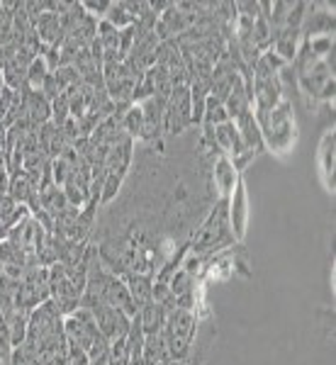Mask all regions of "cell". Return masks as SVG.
<instances>
[{
  "label": "cell",
  "instance_id": "obj_3",
  "mask_svg": "<svg viewBox=\"0 0 336 365\" xmlns=\"http://www.w3.org/2000/svg\"><path fill=\"white\" fill-rule=\"evenodd\" d=\"M190 127H193L190 88L175 86L173 93H170L166 100V110H163V134H168V137H180V134Z\"/></svg>",
  "mask_w": 336,
  "mask_h": 365
},
{
  "label": "cell",
  "instance_id": "obj_19",
  "mask_svg": "<svg viewBox=\"0 0 336 365\" xmlns=\"http://www.w3.org/2000/svg\"><path fill=\"white\" fill-rule=\"evenodd\" d=\"M81 8L86 10V15H91L93 20L100 22V20H105V15H108L110 0H100V3H81Z\"/></svg>",
  "mask_w": 336,
  "mask_h": 365
},
{
  "label": "cell",
  "instance_id": "obj_5",
  "mask_svg": "<svg viewBox=\"0 0 336 365\" xmlns=\"http://www.w3.org/2000/svg\"><path fill=\"white\" fill-rule=\"evenodd\" d=\"M317 173H320L324 190L334 195V190H336V132H334V125L324 129L320 146H317Z\"/></svg>",
  "mask_w": 336,
  "mask_h": 365
},
{
  "label": "cell",
  "instance_id": "obj_4",
  "mask_svg": "<svg viewBox=\"0 0 336 365\" xmlns=\"http://www.w3.org/2000/svg\"><path fill=\"white\" fill-rule=\"evenodd\" d=\"M249 190H246L244 175L237 180L232 195L227 200V217H229V229H232L237 244L246 239V229H249Z\"/></svg>",
  "mask_w": 336,
  "mask_h": 365
},
{
  "label": "cell",
  "instance_id": "obj_1",
  "mask_svg": "<svg viewBox=\"0 0 336 365\" xmlns=\"http://www.w3.org/2000/svg\"><path fill=\"white\" fill-rule=\"evenodd\" d=\"M263 137V149H268L275 156H287L297 144V125L292 117V103L282 100L268 113H253Z\"/></svg>",
  "mask_w": 336,
  "mask_h": 365
},
{
  "label": "cell",
  "instance_id": "obj_7",
  "mask_svg": "<svg viewBox=\"0 0 336 365\" xmlns=\"http://www.w3.org/2000/svg\"><path fill=\"white\" fill-rule=\"evenodd\" d=\"M239 178L241 175L234 170L232 158L227 154H220L212 161V185H215V190H217V200H229Z\"/></svg>",
  "mask_w": 336,
  "mask_h": 365
},
{
  "label": "cell",
  "instance_id": "obj_2",
  "mask_svg": "<svg viewBox=\"0 0 336 365\" xmlns=\"http://www.w3.org/2000/svg\"><path fill=\"white\" fill-rule=\"evenodd\" d=\"M237 239H234L232 229H229V217H227V200H215L208 217L203 220V225L195 229L188 249L195 253H215L234 249Z\"/></svg>",
  "mask_w": 336,
  "mask_h": 365
},
{
  "label": "cell",
  "instance_id": "obj_10",
  "mask_svg": "<svg viewBox=\"0 0 336 365\" xmlns=\"http://www.w3.org/2000/svg\"><path fill=\"white\" fill-rule=\"evenodd\" d=\"M120 278L125 280L134 307L141 309L146 302H151V287H154V282H151L149 275L146 273H125V275H120Z\"/></svg>",
  "mask_w": 336,
  "mask_h": 365
},
{
  "label": "cell",
  "instance_id": "obj_17",
  "mask_svg": "<svg viewBox=\"0 0 336 365\" xmlns=\"http://www.w3.org/2000/svg\"><path fill=\"white\" fill-rule=\"evenodd\" d=\"M122 182H125V175L120 173H108L103 180V187H100V205H110L112 200L120 195Z\"/></svg>",
  "mask_w": 336,
  "mask_h": 365
},
{
  "label": "cell",
  "instance_id": "obj_11",
  "mask_svg": "<svg viewBox=\"0 0 336 365\" xmlns=\"http://www.w3.org/2000/svg\"><path fill=\"white\" fill-rule=\"evenodd\" d=\"M137 317H139V324H141V329H144V334L149 336V334L163 331V324H166L168 312L158 302H146L144 307L137 312Z\"/></svg>",
  "mask_w": 336,
  "mask_h": 365
},
{
  "label": "cell",
  "instance_id": "obj_20",
  "mask_svg": "<svg viewBox=\"0 0 336 365\" xmlns=\"http://www.w3.org/2000/svg\"><path fill=\"white\" fill-rule=\"evenodd\" d=\"M3 239H8V229L0 225V241H3Z\"/></svg>",
  "mask_w": 336,
  "mask_h": 365
},
{
  "label": "cell",
  "instance_id": "obj_15",
  "mask_svg": "<svg viewBox=\"0 0 336 365\" xmlns=\"http://www.w3.org/2000/svg\"><path fill=\"white\" fill-rule=\"evenodd\" d=\"M105 20H108L115 29H127L137 22L134 15L129 13L127 3H110V10H108V15H105Z\"/></svg>",
  "mask_w": 336,
  "mask_h": 365
},
{
  "label": "cell",
  "instance_id": "obj_8",
  "mask_svg": "<svg viewBox=\"0 0 336 365\" xmlns=\"http://www.w3.org/2000/svg\"><path fill=\"white\" fill-rule=\"evenodd\" d=\"M132 161H134V139H129L127 134H122V137L108 149V156H105V170H108V173L127 175Z\"/></svg>",
  "mask_w": 336,
  "mask_h": 365
},
{
  "label": "cell",
  "instance_id": "obj_9",
  "mask_svg": "<svg viewBox=\"0 0 336 365\" xmlns=\"http://www.w3.org/2000/svg\"><path fill=\"white\" fill-rule=\"evenodd\" d=\"M234 125H237V132L241 141H244V146L253 154H261L263 151V137H261V129H258V122L256 117H253V110L251 113H244L241 117L234 120Z\"/></svg>",
  "mask_w": 336,
  "mask_h": 365
},
{
  "label": "cell",
  "instance_id": "obj_6",
  "mask_svg": "<svg viewBox=\"0 0 336 365\" xmlns=\"http://www.w3.org/2000/svg\"><path fill=\"white\" fill-rule=\"evenodd\" d=\"M302 37L334 34V5L332 3H307V13L302 20Z\"/></svg>",
  "mask_w": 336,
  "mask_h": 365
},
{
  "label": "cell",
  "instance_id": "obj_16",
  "mask_svg": "<svg viewBox=\"0 0 336 365\" xmlns=\"http://www.w3.org/2000/svg\"><path fill=\"white\" fill-rule=\"evenodd\" d=\"M224 122H229V115H227V110H224V105L220 103V100H215V98L208 96V103H205V115H203V125L220 127V125H224ZM203 125H200V127H203Z\"/></svg>",
  "mask_w": 336,
  "mask_h": 365
},
{
  "label": "cell",
  "instance_id": "obj_18",
  "mask_svg": "<svg viewBox=\"0 0 336 365\" xmlns=\"http://www.w3.org/2000/svg\"><path fill=\"white\" fill-rule=\"evenodd\" d=\"M17 207H20V205H17L8 192H0V225L3 227L8 225V222L13 220V215L17 212Z\"/></svg>",
  "mask_w": 336,
  "mask_h": 365
},
{
  "label": "cell",
  "instance_id": "obj_14",
  "mask_svg": "<svg viewBox=\"0 0 336 365\" xmlns=\"http://www.w3.org/2000/svg\"><path fill=\"white\" fill-rule=\"evenodd\" d=\"M51 76V71L49 66H46V61H44V56L39 54V56H34L32 61L27 63V78H25V83L32 88V91H42L44 83H46V78Z\"/></svg>",
  "mask_w": 336,
  "mask_h": 365
},
{
  "label": "cell",
  "instance_id": "obj_12",
  "mask_svg": "<svg viewBox=\"0 0 336 365\" xmlns=\"http://www.w3.org/2000/svg\"><path fill=\"white\" fill-rule=\"evenodd\" d=\"M163 361H170L163 334H149V336H144L141 363H144V365H161Z\"/></svg>",
  "mask_w": 336,
  "mask_h": 365
},
{
  "label": "cell",
  "instance_id": "obj_13",
  "mask_svg": "<svg viewBox=\"0 0 336 365\" xmlns=\"http://www.w3.org/2000/svg\"><path fill=\"white\" fill-rule=\"evenodd\" d=\"M39 205H42V210L54 220L56 215H61V212L68 207V200L63 195L61 187H58L56 182H51V185H46L39 190Z\"/></svg>",
  "mask_w": 336,
  "mask_h": 365
}]
</instances>
